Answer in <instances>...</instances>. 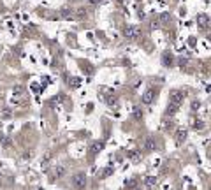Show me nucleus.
<instances>
[{"mask_svg":"<svg viewBox=\"0 0 211 190\" xmlns=\"http://www.w3.org/2000/svg\"><path fill=\"white\" fill-rule=\"evenodd\" d=\"M155 99H157V88H153V86L148 88V90L142 93V104H148V106H150Z\"/></svg>","mask_w":211,"mask_h":190,"instance_id":"obj_2","label":"nucleus"},{"mask_svg":"<svg viewBox=\"0 0 211 190\" xmlns=\"http://www.w3.org/2000/svg\"><path fill=\"white\" fill-rule=\"evenodd\" d=\"M162 62H164V65H165V67H171V65H172V55L169 53V51H165V53H164Z\"/></svg>","mask_w":211,"mask_h":190,"instance_id":"obj_6","label":"nucleus"},{"mask_svg":"<svg viewBox=\"0 0 211 190\" xmlns=\"http://www.w3.org/2000/svg\"><path fill=\"white\" fill-rule=\"evenodd\" d=\"M91 4H97V2H101V0H90Z\"/></svg>","mask_w":211,"mask_h":190,"instance_id":"obj_14","label":"nucleus"},{"mask_svg":"<svg viewBox=\"0 0 211 190\" xmlns=\"http://www.w3.org/2000/svg\"><path fill=\"white\" fill-rule=\"evenodd\" d=\"M70 86H72V88L79 86V79H70Z\"/></svg>","mask_w":211,"mask_h":190,"instance_id":"obj_13","label":"nucleus"},{"mask_svg":"<svg viewBox=\"0 0 211 190\" xmlns=\"http://www.w3.org/2000/svg\"><path fill=\"white\" fill-rule=\"evenodd\" d=\"M104 102H106L107 106H114V104H116V97H114V95H107V97H104Z\"/></svg>","mask_w":211,"mask_h":190,"instance_id":"obj_9","label":"nucleus"},{"mask_svg":"<svg viewBox=\"0 0 211 190\" xmlns=\"http://www.w3.org/2000/svg\"><path fill=\"white\" fill-rule=\"evenodd\" d=\"M62 16H63V18H70V16H72L70 9H63V11H62Z\"/></svg>","mask_w":211,"mask_h":190,"instance_id":"obj_12","label":"nucleus"},{"mask_svg":"<svg viewBox=\"0 0 211 190\" xmlns=\"http://www.w3.org/2000/svg\"><path fill=\"white\" fill-rule=\"evenodd\" d=\"M72 183H74V187H76V188L83 190L85 187H86V176H85L83 172H78V174H74V176H72Z\"/></svg>","mask_w":211,"mask_h":190,"instance_id":"obj_1","label":"nucleus"},{"mask_svg":"<svg viewBox=\"0 0 211 190\" xmlns=\"http://www.w3.org/2000/svg\"><path fill=\"white\" fill-rule=\"evenodd\" d=\"M102 148H104V143H102V141H95V143H91L90 151H91V153H99Z\"/></svg>","mask_w":211,"mask_h":190,"instance_id":"obj_5","label":"nucleus"},{"mask_svg":"<svg viewBox=\"0 0 211 190\" xmlns=\"http://www.w3.org/2000/svg\"><path fill=\"white\" fill-rule=\"evenodd\" d=\"M176 111H178V106H176V104H169V108H167V114H174V113H176Z\"/></svg>","mask_w":211,"mask_h":190,"instance_id":"obj_11","label":"nucleus"},{"mask_svg":"<svg viewBox=\"0 0 211 190\" xmlns=\"http://www.w3.org/2000/svg\"><path fill=\"white\" fill-rule=\"evenodd\" d=\"M125 35H127L129 39H136V37L141 35V30L136 27V25H129V27H125Z\"/></svg>","mask_w":211,"mask_h":190,"instance_id":"obj_3","label":"nucleus"},{"mask_svg":"<svg viewBox=\"0 0 211 190\" xmlns=\"http://www.w3.org/2000/svg\"><path fill=\"white\" fill-rule=\"evenodd\" d=\"M155 148H157L155 139H153V137H148V141H146V151H153Z\"/></svg>","mask_w":211,"mask_h":190,"instance_id":"obj_7","label":"nucleus"},{"mask_svg":"<svg viewBox=\"0 0 211 190\" xmlns=\"http://www.w3.org/2000/svg\"><path fill=\"white\" fill-rule=\"evenodd\" d=\"M132 114H134L136 120H141V118H142V109H141V108H134V113H132Z\"/></svg>","mask_w":211,"mask_h":190,"instance_id":"obj_10","label":"nucleus"},{"mask_svg":"<svg viewBox=\"0 0 211 190\" xmlns=\"http://www.w3.org/2000/svg\"><path fill=\"white\" fill-rule=\"evenodd\" d=\"M183 99H185V93L180 92V90H178V92L174 90L171 93V102H172V104H176V106H180L181 102H183Z\"/></svg>","mask_w":211,"mask_h":190,"instance_id":"obj_4","label":"nucleus"},{"mask_svg":"<svg viewBox=\"0 0 211 190\" xmlns=\"http://www.w3.org/2000/svg\"><path fill=\"white\" fill-rule=\"evenodd\" d=\"M185 137H187V130H178V132H176V141H178V143H183Z\"/></svg>","mask_w":211,"mask_h":190,"instance_id":"obj_8","label":"nucleus"}]
</instances>
